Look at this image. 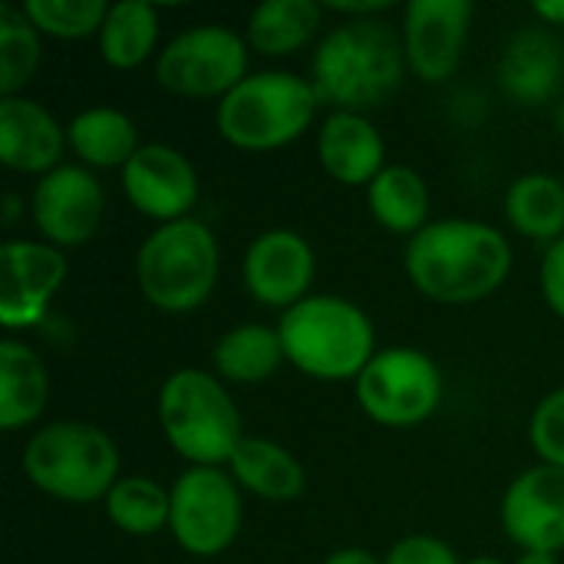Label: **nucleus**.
Listing matches in <instances>:
<instances>
[{
    "label": "nucleus",
    "instance_id": "obj_1",
    "mask_svg": "<svg viewBox=\"0 0 564 564\" xmlns=\"http://www.w3.org/2000/svg\"><path fill=\"white\" fill-rule=\"evenodd\" d=\"M403 268L426 301L463 307L492 297L509 281L512 245L496 225L443 218L406 241Z\"/></svg>",
    "mask_w": 564,
    "mask_h": 564
},
{
    "label": "nucleus",
    "instance_id": "obj_2",
    "mask_svg": "<svg viewBox=\"0 0 564 564\" xmlns=\"http://www.w3.org/2000/svg\"><path fill=\"white\" fill-rule=\"evenodd\" d=\"M406 76L403 40L393 23L344 20L321 36L311 59V83L321 102L337 106V112H364L383 106Z\"/></svg>",
    "mask_w": 564,
    "mask_h": 564
},
{
    "label": "nucleus",
    "instance_id": "obj_3",
    "mask_svg": "<svg viewBox=\"0 0 564 564\" xmlns=\"http://www.w3.org/2000/svg\"><path fill=\"white\" fill-rule=\"evenodd\" d=\"M278 334L294 370L321 383L357 380L377 357V330L364 307L337 294H311L281 314Z\"/></svg>",
    "mask_w": 564,
    "mask_h": 564
},
{
    "label": "nucleus",
    "instance_id": "obj_4",
    "mask_svg": "<svg viewBox=\"0 0 564 564\" xmlns=\"http://www.w3.org/2000/svg\"><path fill=\"white\" fill-rule=\"evenodd\" d=\"M159 426L188 466H228L245 440L241 413L221 377L182 367L159 387Z\"/></svg>",
    "mask_w": 564,
    "mask_h": 564
},
{
    "label": "nucleus",
    "instance_id": "obj_5",
    "mask_svg": "<svg viewBox=\"0 0 564 564\" xmlns=\"http://www.w3.org/2000/svg\"><path fill=\"white\" fill-rule=\"evenodd\" d=\"M321 96L311 79L264 69L248 73L215 109V126L221 139L241 152H274L297 142L314 116Z\"/></svg>",
    "mask_w": 564,
    "mask_h": 564
},
{
    "label": "nucleus",
    "instance_id": "obj_6",
    "mask_svg": "<svg viewBox=\"0 0 564 564\" xmlns=\"http://www.w3.org/2000/svg\"><path fill=\"white\" fill-rule=\"evenodd\" d=\"M23 476L46 496L89 506L109 496L119 476L116 440L83 420H59L36 430L23 449Z\"/></svg>",
    "mask_w": 564,
    "mask_h": 564
},
{
    "label": "nucleus",
    "instance_id": "obj_7",
    "mask_svg": "<svg viewBox=\"0 0 564 564\" xmlns=\"http://www.w3.org/2000/svg\"><path fill=\"white\" fill-rule=\"evenodd\" d=\"M221 251L212 228L198 218L159 225L135 254L142 297L162 314L198 311L218 284Z\"/></svg>",
    "mask_w": 564,
    "mask_h": 564
},
{
    "label": "nucleus",
    "instance_id": "obj_8",
    "mask_svg": "<svg viewBox=\"0 0 564 564\" xmlns=\"http://www.w3.org/2000/svg\"><path fill=\"white\" fill-rule=\"evenodd\" d=\"M443 370L416 347L377 350V357L354 380L360 410L387 430L423 426L443 403Z\"/></svg>",
    "mask_w": 564,
    "mask_h": 564
},
{
    "label": "nucleus",
    "instance_id": "obj_9",
    "mask_svg": "<svg viewBox=\"0 0 564 564\" xmlns=\"http://www.w3.org/2000/svg\"><path fill=\"white\" fill-rule=\"evenodd\" d=\"M251 46L225 23H198L172 36L155 56V83L185 99H225L248 76Z\"/></svg>",
    "mask_w": 564,
    "mask_h": 564
},
{
    "label": "nucleus",
    "instance_id": "obj_10",
    "mask_svg": "<svg viewBox=\"0 0 564 564\" xmlns=\"http://www.w3.org/2000/svg\"><path fill=\"white\" fill-rule=\"evenodd\" d=\"M241 489L228 469L192 466L172 486L169 532L185 555H225L241 532Z\"/></svg>",
    "mask_w": 564,
    "mask_h": 564
},
{
    "label": "nucleus",
    "instance_id": "obj_11",
    "mask_svg": "<svg viewBox=\"0 0 564 564\" xmlns=\"http://www.w3.org/2000/svg\"><path fill=\"white\" fill-rule=\"evenodd\" d=\"M30 215L40 238L53 248L86 245L106 215V192L93 169L59 165L50 175L36 178L30 195Z\"/></svg>",
    "mask_w": 564,
    "mask_h": 564
},
{
    "label": "nucleus",
    "instance_id": "obj_12",
    "mask_svg": "<svg viewBox=\"0 0 564 564\" xmlns=\"http://www.w3.org/2000/svg\"><path fill=\"white\" fill-rule=\"evenodd\" d=\"M66 281V254L46 241L10 238L0 248V324L7 330L40 327Z\"/></svg>",
    "mask_w": 564,
    "mask_h": 564
},
{
    "label": "nucleus",
    "instance_id": "obj_13",
    "mask_svg": "<svg viewBox=\"0 0 564 564\" xmlns=\"http://www.w3.org/2000/svg\"><path fill=\"white\" fill-rule=\"evenodd\" d=\"M473 17L469 0H410L400 26L406 69L430 86L446 83L466 53Z\"/></svg>",
    "mask_w": 564,
    "mask_h": 564
},
{
    "label": "nucleus",
    "instance_id": "obj_14",
    "mask_svg": "<svg viewBox=\"0 0 564 564\" xmlns=\"http://www.w3.org/2000/svg\"><path fill=\"white\" fill-rule=\"evenodd\" d=\"M241 278L254 304L284 314L311 297L317 278V254L304 235L291 228H271L248 245Z\"/></svg>",
    "mask_w": 564,
    "mask_h": 564
},
{
    "label": "nucleus",
    "instance_id": "obj_15",
    "mask_svg": "<svg viewBox=\"0 0 564 564\" xmlns=\"http://www.w3.org/2000/svg\"><path fill=\"white\" fill-rule=\"evenodd\" d=\"M119 182L129 205L155 225L192 218V208L198 202L195 165L185 152L162 142L139 145V152L119 172Z\"/></svg>",
    "mask_w": 564,
    "mask_h": 564
},
{
    "label": "nucleus",
    "instance_id": "obj_16",
    "mask_svg": "<svg viewBox=\"0 0 564 564\" xmlns=\"http://www.w3.org/2000/svg\"><path fill=\"white\" fill-rule=\"evenodd\" d=\"M502 529L512 545L522 552H552L564 549V469L532 466L519 473L499 506Z\"/></svg>",
    "mask_w": 564,
    "mask_h": 564
},
{
    "label": "nucleus",
    "instance_id": "obj_17",
    "mask_svg": "<svg viewBox=\"0 0 564 564\" xmlns=\"http://www.w3.org/2000/svg\"><path fill=\"white\" fill-rule=\"evenodd\" d=\"M66 142V126L36 99L0 96V162L20 175H50L59 169Z\"/></svg>",
    "mask_w": 564,
    "mask_h": 564
},
{
    "label": "nucleus",
    "instance_id": "obj_18",
    "mask_svg": "<svg viewBox=\"0 0 564 564\" xmlns=\"http://www.w3.org/2000/svg\"><path fill=\"white\" fill-rule=\"evenodd\" d=\"M564 79V46L549 26L519 30L499 59V86L522 106H545Z\"/></svg>",
    "mask_w": 564,
    "mask_h": 564
},
{
    "label": "nucleus",
    "instance_id": "obj_19",
    "mask_svg": "<svg viewBox=\"0 0 564 564\" xmlns=\"http://www.w3.org/2000/svg\"><path fill=\"white\" fill-rule=\"evenodd\" d=\"M317 159L340 185H370L387 169V142L364 112H330L317 132Z\"/></svg>",
    "mask_w": 564,
    "mask_h": 564
},
{
    "label": "nucleus",
    "instance_id": "obj_20",
    "mask_svg": "<svg viewBox=\"0 0 564 564\" xmlns=\"http://www.w3.org/2000/svg\"><path fill=\"white\" fill-rule=\"evenodd\" d=\"M50 403V373L40 354L7 337L0 344V430L20 433L33 426Z\"/></svg>",
    "mask_w": 564,
    "mask_h": 564
},
{
    "label": "nucleus",
    "instance_id": "obj_21",
    "mask_svg": "<svg viewBox=\"0 0 564 564\" xmlns=\"http://www.w3.org/2000/svg\"><path fill=\"white\" fill-rule=\"evenodd\" d=\"M228 473L238 482V489H245L264 502H294L307 489V473L291 456V449H284L274 440H261V436L241 440V446L235 449V456L228 463Z\"/></svg>",
    "mask_w": 564,
    "mask_h": 564
},
{
    "label": "nucleus",
    "instance_id": "obj_22",
    "mask_svg": "<svg viewBox=\"0 0 564 564\" xmlns=\"http://www.w3.org/2000/svg\"><path fill=\"white\" fill-rule=\"evenodd\" d=\"M69 152L86 169H126V162L139 152L135 122L112 106H89L76 112L66 126Z\"/></svg>",
    "mask_w": 564,
    "mask_h": 564
},
{
    "label": "nucleus",
    "instance_id": "obj_23",
    "mask_svg": "<svg viewBox=\"0 0 564 564\" xmlns=\"http://www.w3.org/2000/svg\"><path fill=\"white\" fill-rule=\"evenodd\" d=\"M367 208L383 231L410 241L430 225V185L410 165H387L367 185Z\"/></svg>",
    "mask_w": 564,
    "mask_h": 564
},
{
    "label": "nucleus",
    "instance_id": "obj_24",
    "mask_svg": "<svg viewBox=\"0 0 564 564\" xmlns=\"http://www.w3.org/2000/svg\"><path fill=\"white\" fill-rule=\"evenodd\" d=\"M324 23V7L314 0H264L251 10L245 40L254 53L281 59L304 50Z\"/></svg>",
    "mask_w": 564,
    "mask_h": 564
},
{
    "label": "nucleus",
    "instance_id": "obj_25",
    "mask_svg": "<svg viewBox=\"0 0 564 564\" xmlns=\"http://www.w3.org/2000/svg\"><path fill=\"white\" fill-rule=\"evenodd\" d=\"M212 360H215V377H221L228 383L254 387V383L271 380L288 357H284L278 327L238 324L218 337Z\"/></svg>",
    "mask_w": 564,
    "mask_h": 564
},
{
    "label": "nucleus",
    "instance_id": "obj_26",
    "mask_svg": "<svg viewBox=\"0 0 564 564\" xmlns=\"http://www.w3.org/2000/svg\"><path fill=\"white\" fill-rule=\"evenodd\" d=\"M506 218L522 238L549 248L564 238V182L545 172L519 175L506 192Z\"/></svg>",
    "mask_w": 564,
    "mask_h": 564
},
{
    "label": "nucleus",
    "instance_id": "obj_27",
    "mask_svg": "<svg viewBox=\"0 0 564 564\" xmlns=\"http://www.w3.org/2000/svg\"><path fill=\"white\" fill-rule=\"evenodd\" d=\"M96 40H99V56L106 66L135 69L159 46V10L145 0L112 3Z\"/></svg>",
    "mask_w": 564,
    "mask_h": 564
},
{
    "label": "nucleus",
    "instance_id": "obj_28",
    "mask_svg": "<svg viewBox=\"0 0 564 564\" xmlns=\"http://www.w3.org/2000/svg\"><path fill=\"white\" fill-rule=\"evenodd\" d=\"M102 502H106L109 522L122 535L149 539V535H159L162 529H169L172 489L159 486L149 476H122Z\"/></svg>",
    "mask_w": 564,
    "mask_h": 564
},
{
    "label": "nucleus",
    "instance_id": "obj_29",
    "mask_svg": "<svg viewBox=\"0 0 564 564\" xmlns=\"http://www.w3.org/2000/svg\"><path fill=\"white\" fill-rule=\"evenodd\" d=\"M43 46L40 30L26 20L23 7H0V96H23L36 76Z\"/></svg>",
    "mask_w": 564,
    "mask_h": 564
},
{
    "label": "nucleus",
    "instance_id": "obj_30",
    "mask_svg": "<svg viewBox=\"0 0 564 564\" xmlns=\"http://www.w3.org/2000/svg\"><path fill=\"white\" fill-rule=\"evenodd\" d=\"M26 20L53 40H86L99 36L109 3L102 0H26Z\"/></svg>",
    "mask_w": 564,
    "mask_h": 564
},
{
    "label": "nucleus",
    "instance_id": "obj_31",
    "mask_svg": "<svg viewBox=\"0 0 564 564\" xmlns=\"http://www.w3.org/2000/svg\"><path fill=\"white\" fill-rule=\"evenodd\" d=\"M529 443L545 466L564 469V387L542 397L529 423Z\"/></svg>",
    "mask_w": 564,
    "mask_h": 564
},
{
    "label": "nucleus",
    "instance_id": "obj_32",
    "mask_svg": "<svg viewBox=\"0 0 564 564\" xmlns=\"http://www.w3.org/2000/svg\"><path fill=\"white\" fill-rule=\"evenodd\" d=\"M383 564H463L456 552L433 535H406L383 555Z\"/></svg>",
    "mask_w": 564,
    "mask_h": 564
},
{
    "label": "nucleus",
    "instance_id": "obj_33",
    "mask_svg": "<svg viewBox=\"0 0 564 564\" xmlns=\"http://www.w3.org/2000/svg\"><path fill=\"white\" fill-rule=\"evenodd\" d=\"M542 297L549 311L564 321V238L552 241L542 254V271H539Z\"/></svg>",
    "mask_w": 564,
    "mask_h": 564
},
{
    "label": "nucleus",
    "instance_id": "obj_34",
    "mask_svg": "<svg viewBox=\"0 0 564 564\" xmlns=\"http://www.w3.org/2000/svg\"><path fill=\"white\" fill-rule=\"evenodd\" d=\"M330 10L344 13V20H370V17H380L390 10V0H357V3H347V0H330L327 3Z\"/></svg>",
    "mask_w": 564,
    "mask_h": 564
},
{
    "label": "nucleus",
    "instance_id": "obj_35",
    "mask_svg": "<svg viewBox=\"0 0 564 564\" xmlns=\"http://www.w3.org/2000/svg\"><path fill=\"white\" fill-rule=\"evenodd\" d=\"M532 13L542 20V26H564V0H539L532 3Z\"/></svg>",
    "mask_w": 564,
    "mask_h": 564
},
{
    "label": "nucleus",
    "instance_id": "obj_36",
    "mask_svg": "<svg viewBox=\"0 0 564 564\" xmlns=\"http://www.w3.org/2000/svg\"><path fill=\"white\" fill-rule=\"evenodd\" d=\"M321 564H383V558L370 555L367 549H337Z\"/></svg>",
    "mask_w": 564,
    "mask_h": 564
},
{
    "label": "nucleus",
    "instance_id": "obj_37",
    "mask_svg": "<svg viewBox=\"0 0 564 564\" xmlns=\"http://www.w3.org/2000/svg\"><path fill=\"white\" fill-rule=\"evenodd\" d=\"M17 218H20V198H17V195H7V198H3V225L13 228Z\"/></svg>",
    "mask_w": 564,
    "mask_h": 564
},
{
    "label": "nucleus",
    "instance_id": "obj_38",
    "mask_svg": "<svg viewBox=\"0 0 564 564\" xmlns=\"http://www.w3.org/2000/svg\"><path fill=\"white\" fill-rule=\"evenodd\" d=\"M516 564H558V555H552V552H522Z\"/></svg>",
    "mask_w": 564,
    "mask_h": 564
},
{
    "label": "nucleus",
    "instance_id": "obj_39",
    "mask_svg": "<svg viewBox=\"0 0 564 564\" xmlns=\"http://www.w3.org/2000/svg\"><path fill=\"white\" fill-rule=\"evenodd\" d=\"M555 129H558V135L564 139V102H558V109H555Z\"/></svg>",
    "mask_w": 564,
    "mask_h": 564
},
{
    "label": "nucleus",
    "instance_id": "obj_40",
    "mask_svg": "<svg viewBox=\"0 0 564 564\" xmlns=\"http://www.w3.org/2000/svg\"><path fill=\"white\" fill-rule=\"evenodd\" d=\"M466 564H506V562H499V558H473V562H466Z\"/></svg>",
    "mask_w": 564,
    "mask_h": 564
}]
</instances>
